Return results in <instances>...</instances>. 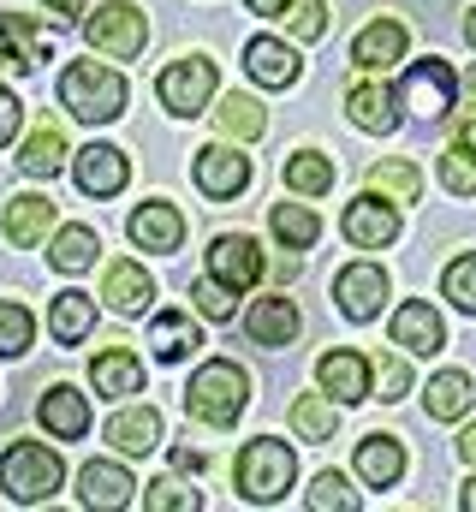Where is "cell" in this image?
Returning <instances> with one entry per match:
<instances>
[{
  "mask_svg": "<svg viewBox=\"0 0 476 512\" xmlns=\"http://www.w3.org/2000/svg\"><path fill=\"white\" fill-rule=\"evenodd\" d=\"M60 483H66V465H60L54 447H42V441H12V447H6V459H0V489H6V501L36 507V501L60 495Z\"/></svg>",
  "mask_w": 476,
  "mask_h": 512,
  "instance_id": "6da1fadb",
  "label": "cell"
},
{
  "mask_svg": "<svg viewBox=\"0 0 476 512\" xmlns=\"http://www.w3.org/2000/svg\"><path fill=\"white\" fill-rule=\"evenodd\" d=\"M310 507H316V512H352L357 495L346 489V477H340V471H322V477L310 483Z\"/></svg>",
  "mask_w": 476,
  "mask_h": 512,
  "instance_id": "60d3db41",
  "label": "cell"
},
{
  "mask_svg": "<svg viewBox=\"0 0 476 512\" xmlns=\"http://www.w3.org/2000/svg\"><path fill=\"white\" fill-rule=\"evenodd\" d=\"M292 429L304 441H328L334 435V393H298L292 399Z\"/></svg>",
  "mask_w": 476,
  "mask_h": 512,
  "instance_id": "1f68e13d",
  "label": "cell"
},
{
  "mask_svg": "<svg viewBox=\"0 0 476 512\" xmlns=\"http://www.w3.org/2000/svg\"><path fill=\"white\" fill-rule=\"evenodd\" d=\"M131 239H137L143 251H179L185 221H179V209H173V203H143V209L131 215Z\"/></svg>",
  "mask_w": 476,
  "mask_h": 512,
  "instance_id": "603a6c76",
  "label": "cell"
},
{
  "mask_svg": "<svg viewBox=\"0 0 476 512\" xmlns=\"http://www.w3.org/2000/svg\"><path fill=\"white\" fill-rule=\"evenodd\" d=\"M346 114H352V126L375 131V137L399 126V114H393V90H381V84H357L352 96H346Z\"/></svg>",
  "mask_w": 476,
  "mask_h": 512,
  "instance_id": "f546056e",
  "label": "cell"
},
{
  "mask_svg": "<svg viewBox=\"0 0 476 512\" xmlns=\"http://www.w3.org/2000/svg\"><path fill=\"white\" fill-rule=\"evenodd\" d=\"M286 24H292L298 42H316V36L328 30V0H298V6H286Z\"/></svg>",
  "mask_w": 476,
  "mask_h": 512,
  "instance_id": "b9f144b4",
  "label": "cell"
},
{
  "mask_svg": "<svg viewBox=\"0 0 476 512\" xmlns=\"http://www.w3.org/2000/svg\"><path fill=\"white\" fill-rule=\"evenodd\" d=\"M334 298H340V316L346 322H375L381 304H387V274L375 262H352L340 280H334Z\"/></svg>",
  "mask_w": 476,
  "mask_h": 512,
  "instance_id": "30bf717a",
  "label": "cell"
},
{
  "mask_svg": "<svg viewBox=\"0 0 476 512\" xmlns=\"http://www.w3.org/2000/svg\"><path fill=\"white\" fill-rule=\"evenodd\" d=\"M405 24L399 18H375L369 30H357V42H352V66L357 72H387L393 60H405Z\"/></svg>",
  "mask_w": 476,
  "mask_h": 512,
  "instance_id": "4fadbf2b",
  "label": "cell"
},
{
  "mask_svg": "<svg viewBox=\"0 0 476 512\" xmlns=\"http://www.w3.org/2000/svg\"><path fill=\"white\" fill-rule=\"evenodd\" d=\"M131 489H137V483H131V471L114 465V459H90V465L78 471V501H84V507H96V512H102V507L119 512L125 501H131Z\"/></svg>",
  "mask_w": 476,
  "mask_h": 512,
  "instance_id": "5bb4252c",
  "label": "cell"
},
{
  "mask_svg": "<svg viewBox=\"0 0 476 512\" xmlns=\"http://www.w3.org/2000/svg\"><path fill=\"white\" fill-rule=\"evenodd\" d=\"M298 304L292 298H256L250 304V316H244V334L256 340V346H292L298 340Z\"/></svg>",
  "mask_w": 476,
  "mask_h": 512,
  "instance_id": "e0dca14e",
  "label": "cell"
},
{
  "mask_svg": "<svg viewBox=\"0 0 476 512\" xmlns=\"http://www.w3.org/2000/svg\"><path fill=\"white\" fill-rule=\"evenodd\" d=\"M369 185L387 191V197H399V203H417V185H423V179H417L411 161H375V167H369Z\"/></svg>",
  "mask_w": 476,
  "mask_h": 512,
  "instance_id": "74e56055",
  "label": "cell"
},
{
  "mask_svg": "<svg viewBox=\"0 0 476 512\" xmlns=\"http://www.w3.org/2000/svg\"><path fill=\"white\" fill-rule=\"evenodd\" d=\"M274 239H280L286 251H310V245L322 239V221H316L310 209H298V203H280V209H274Z\"/></svg>",
  "mask_w": 476,
  "mask_h": 512,
  "instance_id": "836d02e7",
  "label": "cell"
},
{
  "mask_svg": "<svg viewBox=\"0 0 476 512\" xmlns=\"http://www.w3.org/2000/svg\"><path fill=\"white\" fill-rule=\"evenodd\" d=\"M72 179H78L84 197H114V191H125V179H131V161H125V149H114V143H90V149L72 155Z\"/></svg>",
  "mask_w": 476,
  "mask_h": 512,
  "instance_id": "9c48e42d",
  "label": "cell"
},
{
  "mask_svg": "<svg viewBox=\"0 0 476 512\" xmlns=\"http://www.w3.org/2000/svg\"><path fill=\"white\" fill-rule=\"evenodd\" d=\"M465 42H471V48H476V12H471V18H465Z\"/></svg>",
  "mask_w": 476,
  "mask_h": 512,
  "instance_id": "db71d44e",
  "label": "cell"
},
{
  "mask_svg": "<svg viewBox=\"0 0 476 512\" xmlns=\"http://www.w3.org/2000/svg\"><path fill=\"white\" fill-rule=\"evenodd\" d=\"M155 96H161V108H167L173 120H191V114H203V102L215 96V66H209V60H179V66H167V72L155 78Z\"/></svg>",
  "mask_w": 476,
  "mask_h": 512,
  "instance_id": "8992f818",
  "label": "cell"
},
{
  "mask_svg": "<svg viewBox=\"0 0 476 512\" xmlns=\"http://www.w3.org/2000/svg\"><path fill=\"white\" fill-rule=\"evenodd\" d=\"M244 399H250V376L227 364V358H215V364H203L191 387H185V405H191V417H203V423H215V429H233L238 411H244Z\"/></svg>",
  "mask_w": 476,
  "mask_h": 512,
  "instance_id": "277c9868",
  "label": "cell"
},
{
  "mask_svg": "<svg viewBox=\"0 0 476 512\" xmlns=\"http://www.w3.org/2000/svg\"><path fill=\"white\" fill-rule=\"evenodd\" d=\"M173 465H179V471H203V465H209V459H203V453H197V447H173Z\"/></svg>",
  "mask_w": 476,
  "mask_h": 512,
  "instance_id": "681fc988",
  "label": "cell"
},
{
  "mask_svg": "<svg viewBox=\"0 0 476 512\" xmlns=\"http://www.w3.org/2000/svg\"><path fill=\"white\" fill-rule=\"evenodd\" d=\"M191 179H197V191H203V197L233 203L238 191L250 185V155H238V149H227V143H209V149H197Z\"/></svg>",
  "mask_w": 476,
  "mask_h": 512,
  "instance_id": "ba28073f",
  "label": "cell"
},
{
  "mask_svg": "<svg viewBox=\"0 0 476 512\" xmlns=\"http://www.w3.org/2000/svg\"><path fill=\"white\" fill-rule=\"evenodd\" d=\"M108 304H114L119 316H137L149 298H155V280H149V268H137V262H114L108 268V292H102Z\"/></svg>",
  "mask_w": 476,
  "mask_h": 512,
  "instance_id": "83f0119b",
  "label": "cell"
},
{
  "mask_svg": "<svg viewBox=\"0 0 476 512\" xmlns=\"http://www.w3.org/2000/svg\"><path fill=\"white\" fill-rule=\"evenodd\" d=\"M375 370H381V393H375V399H387V405H393V399H405V387H411V364H405V358L381 352V364H375Z\"/></svg>",
  "mask_w": 476,
  "mask_h": 512,
  "instance_id": "ee69618b",
  "label": "cell"
},
{
  "mask_svg": "<svg viewBox=\"0 0 476 512\" xmlns=\"http://www.w3.org/2000/svg\"><path fill=\"white\" fill-rule=\"evenodd\" d=\"M197 346H203V328H197L191 316H173V310H167V316L149 322V352H155L161 364H179V358H191Z\"/></svg>",
  "mask_w": 476,
  "mask_h": 512,
  "instance_id": "cb8c5ba5",
  "label": "cell"
},
{
  "mask_svg": "<svg viewBox=\"0 0 476 512\" xmlns=\"http://www.w3.org/2000/svg\"><path fill=\"white\" fill-rule=\"evenodd\" d=\"M209 274H215L221 286H233V292L256 286V280H262V251H256V239H250V233H221V239L209 245Z\"/></svg>",
  "mask_w": 476,
  "mask_h": 512,
  "instance_id": "8fae6325",
  "label": "cell"
},
{
  "mask_svg": "<svg viewBox=\"0 0 476 512\" xmlns=\"http://www.w3.org/2000/svg\"><path fill=\"white\" fill-rule=\"evenodd\" d=\"M96 251H102V245H96V233H90V227H60V239H54V268H60V274H84V268H96Z\"/></svg>",
  "mask_w": 476,
  "mask_h": 512,
  "instance_id": "d6a6232c",
  "label": "cell"
},
{
  "mask_svg": "<svg viewBox=\"0 0 476 512\" xmlns=\"http://www.w3.org/2000/svg\"><path fill=\"white\" fill-rule=\"evenodd\" d=\"M215 126L227 131V137H238V143H250V137H262L268 114H262V102H250V96H227V102L215 108Z\"/></svg>",
  "mask_w": 476,
  "mask_h": 512,
  "instance_id": "e575fe53",
  "label": "cell"
},
{
  "mask_svg": "<svg viewBox=\"0 0 476 512\" xmlns=\"http://www.w3.org/2000/svg\"><path fill=\"white\" fill-rule=\"evenodd\" d=\"M197 310H209L215 322H227V316H233V286H221L215 274H209V280H197Z\"/></svg>",
  "mask_w": 476,
  "mask_h": 512,
  "instance_id": "f6af8a7d",
  "label": "cell"
},
{
  "mask_svg": "<svg viewBox=\"0 0 476 512\" xmlns=\"http://www.w3.org/2000/svg\"><path fill=\"white\" fill-rule=\"evenodd\" d=\"M441 185H447L453 197H471L476 191V149L471 143H453V149L441 155Z\"/></svg>",
  "mask_w": 476,
  "mask_h": 512,
  "instance_id": "f35d334b",
  "label": "cell"
},
{
  "mask_svg": "<svg viewBox=\"0 0 476 512\" xmlns=\"http://www.w3.org/2000/svg\"><path fill=\"white\" fill-rule=\"evenodd\" d=\"M292 477H298V453H292L286 441H274V435L250 441V447L238 453V495L256 501V507H274V501L292 489Z\"/></svg>",
  "mask_w": 476,
  "mask_h": 512,
  "instance_id": "3957f363",
  "label": "cell"
},
{
  "mask_svg": "<svg viewBox=\"0 0 476 512\" xmlns=\"http://www.w3.org/2000/svg\"><path fill=\"white\" fill-rule=\"evenodd\" d=\"M423 405H429V417H435V423L465 417V411H471V376H465V370H441L435 382L423 387Z\"/></svg>",
  "mask_w": 476,
  "mask_h": 512,
  "instance_id": "f1b7e54d",
  "label": "cell"
},
{
  "mask_svg": "<svg viewBox=\"0 0 476 512\" xmlns=\"http://www.w3.org/2000/svg\"><path fill=\"white\" fill-rule=\"evenodd\" d=\"M72 149H66V137L60 126H42L24 149H18V173H30V179H48V173H60V161H66Z\"/></svg>",
  "mask_w": 476,
  "mask_h": 512,
  "instance_id": "4dcf8cb0",
  "label": "cell"
},
{
  "mask_svg": "<svg viewBox=\"0 0 476 512\" xmlns=\"http://www.w3.org/2000/svg\"><path fill=\"white\" fill-rule=\"evenodd\" d=\"M459 143H471V149H476V108H471V114H459Z\"/></svg>",
  "mask_w": 476,
  "mask_h": 512,
  "instance_id": "f907efd6",
  "label": "cell"
},
{
  "mask_svg": "<svg viewBox=\"0 0 476 512\" xmlns=\"http://www.w3.org/2000/svg\"><path fill=\"white\" fill-rule=\"evenodd\" d=\"M36 417H42V429H48V435H60V441H78V435H90V405H84V393H78V387H66V382L42 393Z\"/></svg>",
  "mask_w": 476,
  "mask_h": 512,
  "instance_id": "ac0fdd59",
  "label": "cell"
},
{
  "mask_svg": "<svg viewBox=\"0 0 476 512\" xmlns=\"http://www.w3.org/2000/svg\"><path fill=\"white\" fill-rule=\"evenodd\" d=\"M84 36H90V48L108 54V60H137L143 42H149V24H143V12H137L131 0H114V6H96V12L84 18Z\"/></svg>",
  "mask_w": 476,
  "mask_h": 512,
  "instance_id": "5b68a950",
  "label": "cell"
},
{
  "mask_svg": "<svg viewBox=\"0 0 476 512\" xmlns=\"http://www.w3.org/2000/svg\"><path fill=\"white\" fill-rule=\"evenodd\" d=\"M48 227H54V203H48V197H12L6 215H0V233H6L12 245H36Z\"/></svg>",
  "mask_w": 476,
  "mask_h": 512,
  "instance_id": "484cf974",
  "label": "cell"
},
{
  "mask_svg": "<svg viewBox=\"0 0 476 512\" xmlns=\"http://www.w3.org/2000/svg\"><path fill=\"white\" fill-rule=\"evenodd\" d=\"M48 328H54L60 346H78V340L96 328V298H90V292H60V298L48 304Z\"/></svg>",
  "mask_w": 476,
  "mask_h": 512,
  "instance_id": "4316f807",
  "label": "cell"
},
{
  "mask_svg": "<svg viewBox=\"0 0 476 512\" xmlns=\"http://www.w3.org/2000/svg\"><path fill=\"white\" fill-rule=\"evenodd\" d=\"M244 72H250L256 84H268V90H286V84L298 78V48H286V42H274V36H256V42L244 48Z\"/></svg>",
  "mask_w": 476,
  "mask_h": 512,
  "instance_id": "ffe728a7",
  "label": "cell"
},
{
  "mask_svg": "<svg viewBox=\"0 0 476 512\" xmlns=\"http://www.w3.org/2000/svg\"><path fill=\"white\" fill-rule=\"evenodd\" d=\"M441 292H447L465 316H476V256H459V262L441 274Z\"/></svg>",
  "mask_w": 476,
  "mask_h": 512,
  "instance_id": "ab89813d",
  "label": "cell"
},
{
  "mask_svg": "<svg viewBox=\"0 0 476 512\" xmlns=\"http://www.w3.org/2000/svg\"><path fill=\"white\" fill-rule=\"evenodd\" d=\"M453 90H459V78L447 60H417L399 84V108H411L417 120H441L453 108Z\"/></svg>",
  "mask_w": 476,
  "mask_h": 512,
  "instance_id": "52a82bcc",
  "label": "cell"
},
{
  "mask_svg": "<svg viewBox=\"0 0 476 512\" xmlns=\"http://www.w3.org/2000/svg\"><path fill=\"white\" fill-rule=\"evenodd\" d=\"M42 60H48V36H42L24 12H0V66L36 72Z\"/></svg>",
  "mask_w": 476,
  "mask_h": 512,
  "instance_id": "9a60e30c",
  "label": "cell"
},
{
  "mask_svg": "<svg viewBox=\"0 0 476 512\" xmlns=\"http://www.w3.org/2000/svg\"><path fill=\"white\" fill-rule=\"evenodd\" d=\"M286 185H292L298 197H322V191L334 185V167H328L322 155H292V161H286Z\"/></svg>",
  "mask_w": 476,
  "mask_h": 512,
  "instance_id": "8d00e7d4",
  "label": "cell"
},
{
  "mask_svg": "<svg viewBox=\"0 0 476 512\" xmlns=\"http://www.w3.org/2000/svg\"><path fill=\"white\" fill-rule=\"evenodd\" d=\"M108 441H114L119 453H155V441H161V411H155V405L119 411L114 423H108Z\"/></svg>",
  "mask_w": 476,
  "mask_h": 512,
  "instance_id": "d4e9b609",
  "label": "cell"
},
{
  "mask_svg": "<svg viewBox=\"0 0 476 512\" xmlns=\"http://www.w3.org/2000/svg\"><path fill=\"white\" fill-rule=\"evenodd\" d=\"M316 382H322V393H334V405H357V399L369 393V358H357V352H328V358L316 364Z\"/></svg>",
  "mask_w": 476,
  "mask_h": 512,
  "instance_id": "d6986e66",
  "label": "cell"
},
{
  "mask_svg": "<svg viewBox=\"0 0 476 512\" xmlns=\"http://www.w3.org/2000/svg\"><path fill=\"white\" fill-rule=\"evenodd\" d=\"M42 6H48L54 24H78V12H84V0H42Z\"/></svg>",
  "mask_w": 476,
  "mask_h": 512,
  "instance_id": "7dc6e473",
  "label": "cell"
},
{
  "mask_svg": "<svg viewBox=\"0 0 476 512\" xmlns=\"http://www.w3.org/2000/svg\"><path fill=\"white\" fill-rule=\"evenodd\" d=\"M465 84H471V90H476V66H471V78H465Z\"/></svg>",
  "mask_w": 476,
  "mask_h": 512,
  "instance_id": "11a10c76",
  "label": "cell"
},
{
  "mask_svg": "<svg viewBox=\"0 0 476 512\" xmlns=\"http://www.w3.org/2000/svg\"><path fill=\"white\" fill-rule=\"evenodd\" d=\"M352 465H357V477H363L369 489H393L399 471H405V447H399L393 435H363Z\"/></svg>",
  "mask_w": 476,
  "mask_h": 512,
  "instance_id": "44dd1931",
  "label": "cell"
},
{
  "mask_svg": "<svg viewBox=\"0 0 476 512\" xmlns=\"http://www.w3.org/2000/svg\"><path fill=\"white\" fill-rule=\"evenodd\" d=\"M459 459H465V465H476V429H465V435H459Z\"/></svg>",
  "mask_w": 476,
  "mask_h": 512,
  "instance_id": "816d5d0a",
  "label": "cell"
},
{
  "mask_svg": "<svg viewBox=\"0 0 476 512\" xmlns=\"http://www.w3.org/2000/svg\"><path fill=\"white\" fill-rule=\"evenodd\" d=\"M143 507L155 512H197L203 507V495H191V489H179V483H149V495H143Z\"/></svg>",
  "mask_w": 476,
  "mask_h": 512,
  "instance_id": "7bdbcfd3",
  "label": "cell"
},
{
  "mask_svg": "<svg viewBox=\"0 0 476 512\" xmlns=\"http://www.w3.org/2000/svg\"><path fill=\"white\" fill-rule=\"evenodd\" d=\"M30 340H36L30 310H24V304H12V298H0V358H24V352H30Z\"/></svg>",
  "mask_w": 476,
  "mask_h": 512,
  "instance_id": "d590c367",
  "label": "cell"
},
{
  "mask_svg": "<svg viewBox=\"0 0 476 512\" xmlns=\"http://www.w3.org/2000/svg\"><path fill=\"white\" fill-rule=\"evenodd\" d=\"M286 6L292 0H244V12H256V18H286Z\"/></svg>",
  "mask_w": 476,
  "mask_h": 512,
  "instance_id": "c3c4849f",
  "label": "cell"
},
{
  "mask_svg": "<svg viewBox=\"0 0 476 512\" xmlns=\"http://www.w3.org/2000/svg\"><path fill=\"white\" fill-rule=\"evenodd\" d=\"M90 382H96L102 399H131V393H143V364L131 352L108 346L102 358H90Z\"/></svg>",
  "mask_w": 476,
  "mask_h": 512,
  "instance_id": "7402d4cb",
  "label": "cell"
},
{
  "mask_svg": "<svg viewBox=\"0 0 476 512\" xmlns=\"http://www.w3.org/2000/svg\"><path fill=\"white\" fill-rule=\"evenodd\" d=\"M60 102H66L84 126L119 120V114H125V78L108 72L102 60H72V66L60 72Z\"/></svg>",
  "mask_w": 476,
  "mask_h": 512,
  "instance_id": "7a4b0ae2",
  "label": "cell"
},
{
  "mask_svg": "<svg viewBox=\"0 0 476 512\" xmlns=\"http://www.w3.org/2000/svg\"><path fill=\"white\" fill-rule=\"evenodd\" d=\"M459 507H465V512H476V477L465 483V495H459Z\"/></svg>",
  "mask_w": 476,
  "mask_h": 512,
  "instance_id": "f5cc1de1",
  "label": "cell"
},
{
  "mask_svg": "<svg viewBox=\"0 0 476 512\" xmlns=\"http://www.w3.org/2000/svg\"><path fill=\"white\" fill-rule=\"evenodd\" d=\"M393 346H405L411 358H429V352L447 346V328H441V316H435L423 298H411V304L393 310Z\"/></svg>",
  "mask_w": 476,
  "mask_h": 512,
  "instance_id": "7c38bea8",
  "label": "cell"
},
{
  "mask_svg": "<svg viewBox=\"0 0 476 512\" xmlns=\"http://www.w3.org/2000/svg\"><path fill=\"white\" fill-rule=\"evenodd\" d=\"M346 239H352L357 251H381V245H393V239H399V215H393V203H381V197H357L352 209H346Z\"/></svg>",
  "mask_w": 476,
  "mask_h": 512,
  "instance_id": "2e32d148",
  "label": "cell"
},
{
  "mask_svg": "<svg viewBox=\"0 0 476 512\" xmlns=\"http://www.w3.org/2000/svg\"><path fill=\"white\" fill-rule=\"evenodd\" d=\"M18 126H24V102H18L12 90H0V149L18 137Z\"/></svg>",
  "mask_w": 476,
  "mask_h": 512,
  "instance_id": "bcb514c9",
  "label": "cell"
}]
</instances>
